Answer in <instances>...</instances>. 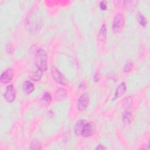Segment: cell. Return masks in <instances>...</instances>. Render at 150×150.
I'll use <instances>...</instances> for the list:
<instances>
[{
	"label": "cell",
	"instance_id": "cell-5",
	"mask_svg": "<svg viewBox=\"0 0 150 150\" xmlns=\"http://www.w3.org/2000/svg\"><path fill=\"white\" fill-rule=\"evenodd\" d=\"M89 103V96L87 94H83L79 98L77 102V108L80 111H84L88 106Z\"/></svg>",
	"mask_w": 150,
	"mask_h": 150
},
{
	"label": "cell",
	"instance_id": "cell-20",
	"mask_svg": "<svg viewBox=\"0 0 150 150\" xmlns=\"http://www.w3.org/2000/svg\"><path fill=\"white\" fill-rule=\"evenodd\" d=\"M100 7L101 10H106L107 8V6L106 4V1H103L100 3Z\"/></svg>",
	"mask_w": 150,
	"mask_h": 150
},
{
	"label": "cell",
	"instance_id": "cell-12",
	"mask_svg": "<svg viewBox=\"0 0 150 150\" xmlns=\"http://www.w3.org/2000/svg\"><path fill=\"white\" fill-rule=\"evenodd\" d=\"M42 73L43 72L38 69L37 71L32 72L30 75V78L34 81H39L42 76Z\"/></svg>",
	"mask_w": 150,
	"mask_h": 150
},
{
	"label": "cell",
	"instance_id": "cell-16",
	"mask_svg": "<svg viewBox=\"0 0 150 150\" xmlns=\"http://www.w3.org/2000/svg\"><path fill=\"white\" fill-rule=\"evenodd\" d=\"M138 21L139 23L144 27H145L147 24V21L145 17L141 13H139L138 15Z\"/></svg>",
	"mask_w": 150,
	"mask_h": 150
},
{
	"label": "cell",
	"instance_id": "cell-2",
	"mask_svg": "<svg viewBox=\"0 0 150 150\" xmlns=\"http://www.w3.org/2000/svg\"><path fill=\"white\" fill-rule=\"evenodd\" d=\"M125 24V19L124 16L121 14H117L114 18L113 23V31L118 34L122 31L124 28Z\"/></svg>",
	"mask_w": 150,
	"mask_h": 150
},
{
	"label": "cell",
	"instance_id": "cell-4",
	"mask_svg": "<svg viewBox=\"0 0 150 150\" xmlns=\"http://www.w3.org/2000/svg\"><path fill=\"white\" fill-rule=\"evenodd\" d=\"M95 130L96 128L93 123L86 122L82 131V135L84 137H88L92 136L94 134Z\"/></svg>",
	"mask_w": 150,
	"mask_h": 150
},
{
	"label": "cell",
	"instance_id": "cell-1",
	"mask_svg": "<svg viewBox=\"0 0 150 150\" xmlns=\"http://www.w3.org/2000/svg\"><path fill=\"white\" fill-rule=\"evenodd\" d=\"M35 62L38 69L45 72L48 69V56L45 50L39 49L35 55Z\"/></svg>",
	"mask_w": 150,
	"mask_h": 150
},
{
	"label": "cell",
	"instance_id": "cell-6",
	"mask_svg": "<svg viewBox=\"0 0 150 150\" xmlns=\"http://www.w3.org/2000/svg\"><path fill=\"white\" fill-rule=\"evenodd\" d=\"M14 77V71L12 69L8 68L1 75L0 80L3 83H8L11 81Z\"/></svg>",
	"mask_w": 150,
	"mask_h": 150
},
{
	"label": "cell",
	"instance_id": "cell-9",
	"mask_svg": "<svg viewBox=\"0 0 150 150\" xmlns=\"http://www.w3.org/2000/svg\"><path fill=\"white\" fill-rule=\"evenodd\" d=\"M126 89H127V87H126V85H125V83H121L116 89V91L115 93V96H114V99H117V98L121 97V96H123L124 94V93L125 92Z\"/></svg>",
	"mask_w": 150,
	"mask_h": 150
},
{
	"label": "cell",
	"instance_id": "cell-10",
	"mask_svg": "<svg viewBox=\"0 0 150 150\" xmlns=\"http://www.w3.org/2000/svg\"><path fill=\"white\" fill-rule=\"evenodd\" d=\"M23 88L25 93L27 94H30L34 91V86L33 83H31L30 81H26L24 82Z\"/></svg>",
	"mask_w": 150,
	"mask_h": 150
},
{
	"label": "cell",
	"instance_id": "cell-13",
	"mask_svg": "<svg viewBox=\"0 0 150 150\" xmlns=\"http://www.w3.org/2000/svg\"><path fill=\"white\" fill-rule=\"evenodd\" d=\"M56 99L58 100H62L66 97V92L63 89H59L55 94Z\"/></svg>",
	"mask_w": 150,
	"mask_h": 150
},
{
	"label": "cell",
	"instance_id": "cell-21",
	"mask_svg": "<svg viewBox=\"0 0 150 150\" xmlns=\"http://www.w3.org/2000/svg\"><path fill=\"white\" fill-rule=\"evenodd\" d=\"M106 149V148L104 147V146H103L102 145H99L96 148V149H97V150H102V149Z\"/></svg>",
	"mask_w": 150,
	"mask_h": 150
},
{
	"label": "cell",
	"instance_id": "cell-18",
	"mask_svg": "<svg viewBox=\"0 0 150 150\" xmlns=\"http://www.w3.org/2000/svg\"><path fill=\"white\" fill-rule=\"evenodd\" d=\"M132 63L131 62H128L124 67V71L125 72H129L131 69L132 68Z\"/></svg>",
	"mask_w": 150,
	"mask_h": 150
},
{
	"label": "cell",
	"instance_id": "cell-15",
	"mask_svg": "<svg viewBox=\"0 0 150 150\" xmlns=\"http://www.w3.org/2000/svg\"><path fill=\"white\" fill-rule=\"evenodd\" d=\"M106 25H103L101 27V29L100 30V32H99V39H100V41H104L106 38V35H107V33H106Z\"/></svg>",
	"mask_w": 150,
	"mask_h": 150
},
{
	"label": "cell",
	"instance_id": "cell-17",
	"mask_svg": "<svg viewBox=\"0 0 150 150\" xmlns=\"http://www.w3.org/2000/svg\"><path fill=\"white\" fill-rule=\"evenodd\" d=\"M30 148L31 149H41V146L40 144L38 141H34L31 144Z\"/></svg>",
	"mask_w": 150,
	"mask_h": 150
},
{
	"label": "cell",
	"instance_id": "cell-11",
	"mask_svg": "<svg viewBox=\"0 0 150 150\" xmlns=\"http://www.w3.org/2000/svg\"><path fill=\"white\" fill-rule=\"evenodd\" d=\"M123 118L125 123H128V124L131 123L132 120V113L128 110L124 111V112L123 114Z\"/></svg>",
	"mask_w": 150,
	"mask_h": 150
},
{
	"label": "cell",
	"instance_id": "cell-19",
	"mask_svg": "<svg viewBox=\"0 0 150 150\" xmlns=\"http://www.w3.org/2000/svg\"><path fill=\"white\" fill-rule=\"evenodd\" d=\"M125 103L126 104L127 106H130L132 104V98L131 97H125Z\"/></svg>",
	"mask_w": 150,
	"mask_h": 150
},
{
	"label": "cell",
	"instance_id": "cell-7",
	"mask_svg": "<svg viewBox=\"0 0 150 150\" xmlns=\"http://www.w3.org/2000/svg\"><path fill=\"white\" fill-rule=\"evenodd\" d=\"M4 97L8 102H13L15 99V92L13 85L7 86L6 91L4 93Z\"/></svg>",
	"mask_w": 150,
	"mask_h": 150
},
{
	"label": "cell",
	"instance_id": "cell-3",
	"mask_svg": "<svg viewBox=\"0 0 150 150\" xmlns=\"http://www.w3.org/2000/svg\"><path fill=\"white\" fill-rule=\"evenodd\" d=\"M52 76L54 80L63 85H66L67 84V81L64 76L56 68H54L52 70Z\"/></svg>",
	"mask_w": 150,
	"mask_h": 150
},
{
	"label": "cell",
	"instance_id": "cell-14",
	"mask_svg": "<svg viewBox=\"0 0 150 150\" xmlns=\"http://www.w3.org/2000/svg\"><path fill=\"white\" fill-rule=\"evenodd\" d=\"M51 100H52V97L50 93H44L41 100V101H42V106H44V105H45L46 106H48L50 104Z\"/></svg>",
	"mask_w": 150,
	"mask_h": 150
},
{
	"label": "cell",
	"instance_id": "cell-8",
	"mask_svg": "<svg viewBox=\"0 0 150 150\" xmlns=\"http://www.w3.org/2000/svg\"><path fill=\"white\" fill-rule=\"evenodd\" d=\"M86 120H79L75 126V128H74V130H75V134L78 135V136H80V135H82V131L83 130V128L86 123Z\"/></svg>",
	"mask_w": 150,
	"mask_h": 150
}]
</instances>
